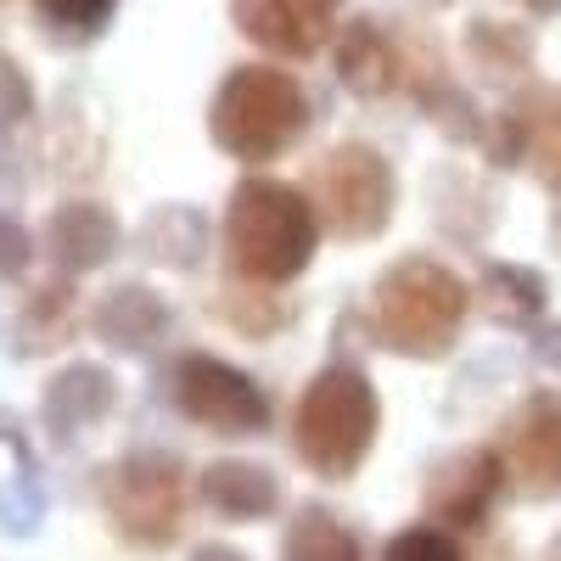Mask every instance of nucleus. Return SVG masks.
Returning <instances> with one entry per match:
<instances>
[{"mask_svg":"<svg viewBox=\"0 0 561 561\" xmlns=\"http://www.w3.org/2000/svg\"><path fill=\"white\" fill-rule=\"evenodd\" d=\"M314 242H320V214L304 192H293L280 180L237 185L230 214H225V253L253 287L293 280L314 259Z\"/></svg>","mask_w":561,"mask_h":561,"instance_id":"nucleus-1","label":"nucleus"},{"mask_svg":"<svg viewBox=\"0 0 561 561\" xmlns=\"http://www.w3.org/2000/svg\"><path fill=\"white\" fill-rule=\"evenodd\" d=\"M466 280L433 259H404L393 264L377 293H370V325H377V343L410 359H433L449 354L460 320H466Z\"/></svg>","mask_w":561,"mask_h":561,"instance_id":"nucleus-2","label":"nucleus"},{"mask_svg":"<svg viewBox=\"0 0 561 561\" xmlns=\"http://www.w3.org/2000/svg\"><path fill=\"white\" fill-rule=\"evenodd\" d=\"M377 393L359 370H320L293 410V444L309 472L348 478L377 444Z\"/></svg>","mask_w":561,"mask_h":561,"instance_id":"nucleus-3","label":"nucleus"},{"mask_svg":"<svg viewBox=\"0 0 561 561\" xmlns=\"http://www.w3.org/2000/svg\"><path fill=\"white\" fill-rule=\"evenodd\" d=\"M304 124H309L304 90L293 84V73H275V68L230 73L214 102V140L230 158H248V163L287 152L304 135Z\"/></svg>","mask_w":561,"mask_h":561,"instance_id":"nucleus-4","label":"nucleus"},{"mask_svg":"<svg viewBox=\"0 0 561 561\" xmlns=\"http://www.w3.org/2000/svg\"><path fill=\"white\" fill-rule=\"evenodd\" d=\"M314 203L337 237L365 242L393 219V169L365 147H337L314 169Z\"/></svg>","mask_w":561,"mask_h":561,"instance_id":"nucleus-5","label":"nucleus"},{"mask_svg":"<svg viewBox=\"0 0 561 561\" xmlns=\"http://www.w3.org/2000/svg\"><path fill=\"white\" fill-rule=\"evenodd\" d=\"M174 399L180 410L197 421L208 433H259L270 421V404L259 393L253 377H242L237 365H225L214 354H185L180 370H174Z\"/></svg>","mask_w":561,"mask_h":561,"instance_id":"nucleus-6","label":"nucleus"},{"mask_svg":"<svg viewBox=\"0 0 561 561\" xmlns=\"http://www.w3.org/2000/svg\"><path fill=\"white\" fill-rule=\"evenodd\" d=\"M107 517L135 545H169L180 534V472L163 455H129L107 478Z\"/></svg>","mask_w":561,"mask_h":561,"instance_id":"nucleus-7","label":"nucleus"},{"mask_svg":"<svg viewBox=\"0 0 561 561\" xmlns=\"http://www.w3.org/2000/svg\"><path fill=\"white\" fill-rule=\"evenodd\" d=\"M500 466H505V483H517L534 500L561 494V404L556 399H539L511 421L500 438Z\"/></svg>","mask_w":561,"mask_h":561,"instance_id":"nucleus-8","label":"nucleus"},{"mask_svg":"<svg viewBox=\"0 0 561 561\" xmlns=\"http://www.w3.org/2000/svg\"><path fill=\"white\" fill-rule=\"evenodd\" d=\"M494 158L500 163L528 158L534 174L561 192V90H545V96L523 102L517 113H505L500 140H494Z\"/></svg>","mask_w":561,"mask_h":561,"instance_id":"nucleus-9","label":"nucleus"},{"mask_svg":"<svg viewBox=\"0 0 561 561\" xmlns=\"http://www.w3.org/2000/svg\"><path fill=\"white\" fill-rule=\"evenodd\" d=\"M332 12H337V0H237L242 28L259 45L287 51V57L314 51L325 39V28H332Z\"/></svg>","mask_w":561,"mask_h":561,"instance_id":"nucleus-10","label":"nucleus"},{"mask_svg":"<svg viewBox=\"0 0 561 561\" xmlns=\"http://www.w3.org/2000/svg\"><path fill=\"white\" fill-rule=\"evenodd\" d=\"M45 242H51L62 270H96L118 253V219L96 203H68L45 225Z\"/></svg>","mask_w":561,"mask_h":561,"instance_id":"nucleus-11","label":"nucleus"},{"mask_svg":"<svg viewBox=\"0 0 561 561\" xmlns=\"http://www.w3.org/2000/svg\"><path fill=\"white\" fill-rule=\"evenodd\" d=\"M203 505L219 511L230 523H253V517H270L275 511V478L264 466H248V460H219V466H203V483H197Z\"/></svg>","mask_w":561,"mask_h":561,"instance_id":"nucleus-12","label":"nucleus"},{"mask_svg":"<svg viewBox=\"0 0 561 561\" xmlns=\"http://www.w3.org/2000/svg\"><path fill=\"white\" fill-rule=\"evenodd\" d=\"M113 377L102 365H68L62 377L45 388V421H51L57 433H79V427H90V421H102L107 410H113Z\"/></svg>","mask_w":561,"mask_h":561,"instance_id":"nucleus-13","label":"nucleus"},{"mask_svg":"<svg viewBox=\"0 0 561 561\" xmlns=\"http://www.w3.org/2000/svg\"><path fill=\"white\" fill-rule=\"evenodd\" d=\"M505 483V466H500V449H478V455H466L455 472H444L438 483V511L449 523H483V511L489 500L500 494Z\"/></svg>","mask_w":561,"mask_h":561,"instance_id":"nucleus-14","label":"nucleus"},{"mask_svg":"<svg viewBox=\"0 0 561 561\" xmlns=\"http://www.w3.org/2000/svg\"><path fill=\"white\" fill-rule=\"evenodd\" d=\"M163 325H169V309L147 293V287H118L102 309H96V332L124 348V354H140L152 337H163Z\"/></svg>","mask_w":561,"mask_h":561,"instance_id":"nucleus-15","label":"nucleus"},{"mask_svg":"<svg viewBox=\"0 0 561 561\" xmlns=\"http://www.w3.org/2000/svg\"><path fill=\"white\" fill-rule=\"evenodd\" d=\"M478 304L505 325H523L545 309V275L528 270V264H489L483 287H478Z\"/></svg>","mask_w":561,"mask_h":561,"instance_id":"nucleus-16","label":"nucleus"},{"mask_svg":"<svg viewBox=\"0 0 561 561\" xmlns=\"http://www.w3.org/2000/svg\"><path fill=\"white\" fill-rule=\"evenodd\" d=\"M280 561H359V539L325 511H304L280 545Z\"/></svg>","mask_w":561,"mask_h":561,"instance_id":"nucleus-17","label":"nucleus"},{"mask_svg":"<svg viewBox=\"0 0 561 561\" xmlns=\"http://www.w3.org/2000/svg\"><path fill=\"white\" fill-rule=\"evenodd\" d=\"M382 561H460V550H455V539L438 534V528H404V534L382 550Z\"/></svg>","mask_w":561,"mask_h":561,"instance_id":"nucleus-18","label":"nucleus"},{"mask_svg":"<svg viewBox=\"0 0 561 561\" xmlns=\"http://www.w3.org/2000/svg\"><path fill=\"white\" fill-rule=\"evenodd\" d=\"M45 18H57L68 28H96L107 12H113V0H39Z\"/></svg>","mask_w":561,"mask_h":561,"instance_id":"nucleus-19","label":"nucleus"},{"mask_svg":"<svg viewBox=\"0 0 561 561\" xmlns=\"http://www.w3.org/2000/svg\"><path fill=\"white\" fill-rule=\"evenodd\" d=\"M28 270V237L23 225L0 214V275H23Z\"/></svg>","mask_w":561,"mask_h":561,"instance_id":"nucleus-20","label":"nucleus"},{"mask_svg":"<svg viewBox=\"0 0 561 561\" xmlns=\"http://www.w3.org/2000/svg\"><path fill=\"white\" fill-rule=\"evenodd\" d=\"M28 113V84L12 73V62H0V118Z\"/></svg>","mask_w":561,"mask_h":561,"instance_id":"nucleus-21","label":"nucleus"},{"mask_svg":"<svg viewBox=\"0 0 561 561\" xmlns=\"http://www.w3.org/2000/svg\"><path fill=\"white\" fill-rule=\"evenodd\" d=\"M192 561H248V556H242V550H230V545H203Z\"/></svg>","mask_w":561,"mask_h":561,"instance_id":"nucleus-22","label":"nucleus"},{"mask_svg":"<svg viewBox=\"0 0 561 561\" xmlns=\"http://www.w3.org/2000/svg\"><path fill=\"white\" fill-rule=\"evenodd\" d=\"M528 7H534V12H556V7H561V0H528Z\"/></svg>","mask_w":561,"mask_h":561,"instance_id":"nucleus-23","label":"nucleus"},{"mask_svg":"<svg viewBox=\"0 0 561 561\" xmlns=\"http://www.w3.org/2000/svg\"><path fill=\"white\" fill-rule=\"evenodd\" d=\"M545 561H561V539H556V545H550V556H545Z\"/></svg>","mask_w":561,"mask_h":561,"instance_id":"nucleus-24","label":"nucleus"}]
</instances>
